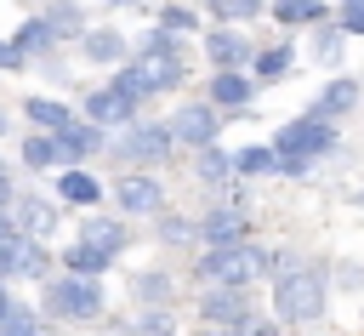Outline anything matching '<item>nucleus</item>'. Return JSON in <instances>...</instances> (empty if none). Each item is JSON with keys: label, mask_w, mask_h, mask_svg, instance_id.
Instances as JSON below:
<instances>
[{"label": "nucleus", "mask_w": 364, "mask_h": 336, "mask_svg": "<svg viewBox=\"0 0 364 336\" xmlns=\"http://www.w3.org/2000/svg\"><path fill=\"white\" fill-rule=\"evenodd\" d=\"M136 108H142V97L125 91L119 80H108L85 97V120H97V125H136Z\"/></svg>", "instance_id": "10"}, {"label": "nucleus", "mask_w": 364, "mask_h": 336, "mask_svg": "<svg viewBox=\"0 0 364 336\" xmlns=\"http://www.w3.org/2000/svg\"><path fill=\"white\" fill-rule=\"evenodd\" d=\"M171 296H176V279L171 273H159V268L131 273V302L136 308H171Z\"/></svg>", "instance_id": "21"}, {"label": "nucleus", "mask_w": 364, "mask_h": 336, "mask_svg": "<svg viewBox=\"0 0 364 336\" xmlns=\"http://www.w3.org/2000/svg\"><path fill=\"white\" fill-rule=\"evenodd\" d=\"M80 239L97 245V251H108V256H125V245H131L125 211H119V216H85V222H80Z\"/></svg>", "instance_id": "18"}, {"label": "nucleus", "mask_w": 364, "mask_h": 336, "mask_svg": "<svg viewBox=\"0 0 364 336\" xmlns=\"http://www.w3.org/2000/svg\"><path fill=\"white\" fill-rule=\"evenodd\" d=\"M108 6H136V0H108Z\"/></svg>", "instance_id": "43"}, {"label": "nucleus", "mask_w": 364, "mask_h": 336, "mask_svg": "<svg viewBox=\"0 0 364 336\" xmlns=\"http://www.w3.org/2000/svg\"><path fill=\"white\" fill-rule=\"evenodd\" d=\"M358 97H364V85H358V80H324V85H318V97H313V114L341 120V114H353V108H358Z\"/></svg>", "instance_id": "19"}, {"label": "nucleus", "mask_w": 364, "mask_h": 336, "mask_svg": "<svg viewBox=\"0 0 364 336\" xmlns=\"http://www.w3.org/2000/svg\"><path fill=\"white\" fill-rule=\"evenodd\" d=\"M11 46H17L23 57H40V51H51V46H57V34H51V23H46V17H28V23L17 28V40H11Z\"/></svg>", "instance_id": "31"}, {"label": "nucleus", "mask_w": 364, "mask_h": 336, "mask_svg": "<svg viewBox=\"0 0 364 336\" xmlns=\"http://www.w3.org/2000/svg\"><path fill=\"white\" fill-rule=\"evenodd\" d=\"M273 148L279 154H301V159H324L330 148H336V120H324V114H296V120H284L279 131H273Z\"/></svg>", "instance_id": "5"}, {"label": "nucleus", "mask_w": 364, "mask_h": 336, "mask_svg": "<svg viewBox=\"0 0 364 336\" xmlns=\"http://www.w3.org/2000/svg\"><path fill=\"white\" fill-rule=\"evenodd\" d=\"M205 11L216 23H250V17H262V0H205Z\"/></svg>", "instance_id": "33"}, {"label": "nucleus", "mask_w": 364, "mask_h": 336, "mask_svg": "<svg viewBox=\"0 0 364 336\" xmlns=\"http://www.w3.org/2000/svg\"><path fill=\"white\" fill-rule=\"evenodd\" d=\"M273 251L267 245H256V239H239V245H210L199 262H193V273L205 279V285H256V279H273Z\"/></svg>", "instance_id": "2"}, {"label": "nucleus", "mask_w": 364, "mask_h": 336, "mask_svg": "<svg viewBox=\"0 0 364 336\" xmlns=\"http://www.w3.org/2000/svg\"><path fill=\"white\" fill-rule=\"evenodd\" d=\"M17 199V188H11V171H6V159H0V205H11Z\"/></svg>", "instance_id": "40"}, {"label": "nucleus", "mask_w": 364, "mask_h": 336, "mask_svg": "<svg viewBox=\"0 0 364 336\" xmlns=\"http://www.w3.org/2000/svg\"><path fill=\"white\" fill-rule=\"evenodd\" d=\"M336 23H341L347 34H364V0H341V6H336Z\"/></svg>", "instance_id": "37"}, {"label": "nucleus", "mask_w": 364, "mask_h": 336, "mask_svg": "<svg viewBox=\"0 0 364 336\" xmlns=\"http://www.w3.org/2000/svg\"><path fill=\"white\" fill-rule=\"evenodd\" d=\"M23 114H28V125H40V131H63V125H74V108L57 103V97H28Z\"/></svg>", "instance_id": "25"}, {"label": "nucleus", "mask_w": 364, "mask_h": 336, "mask_svg": "<svg viewBox=\"0 0 364 336\" xmlns=\"http://www.w3.org/2000/svg\"><path fill=\"white\" fill-rule=\"evenodd\" d=\"M40 17L51 23V34H57V40H85V11H80L74 0H51Z\"/></svg>", "instance_id": "24"}, {"label": "nucleus", "mask_w": 364, "mask_h": 336, "mask_svg": "<svg viewBox=\"0 0 364 336\" xmlns=\"http://www.w3.org/2000/svg\"><path fill=\"white\" fill-rule=\"evenodd\" d=\"M199 239L205 245H239V239H250V216L239 205H216L199 216Z\"/></svg>", "instance_id": "14"}, {"label": "nucleus", "mask_w": 364, "mask_h": 336, "mask_svg": "<svg viewBox=\"0 0 364 336\" xmlns=\"http://www.w3.org/2000/svg\"><path fill=\"white\" fill-rule=\"evenodd\" d=\"M102 131H108V125H97V120H74V125H63V131H57V142H63V165H85L91 154H102V148H108Z\"/></svg>", "instance_id": "13"}, {"label": "nucleus", "mask_w": 364, "mask_h": 336, "mask_svg": "<svg viewBox=\"0 0 364 336\" xmlns=\"http://www.w3.org/2000/svg\"><path fill=\"white\" fill-rule=\"evenodd\" d=\"M154 233H159L165 245H188V239H199V222H188V216H159Z\"/></svg>", "instance_id": "34"}, {"label": "nucleus", "mask_w": 364, "mask_h": 336, "mask_svg": "<svg viewBox=\"0 0 364 336\" xmlns=\"http://www.w3.org/2000/svg\"><path fill=\"white\" fill-rule=\"evenodd\" d=\"M233 159H239V177H279V148H273V142L233 148Z\"/></svg>", "instance_id": "28"}, {"label": "nucleus", "mask_w": 364, "mask_h": 336, "mask_svg": "<svg viewBox=\"0 0 364 336\" xmlns=\"http://www.w3.org/2000/svg\"><path fill=\"white\" fill-rule=\"evenodd\" d=\"M341 51H347V28H341V23H336V28H330V23H318V28H313V63L336 68V63H341Z\"/></svg>", "instance_id": "29"}, {"label": "nucleus", "mask_w": 364, "mask_h": 336, "mask_svg": "<svg viewBox=\"0 0 364 336\" xmlns=\"http://www.w3.org/2000/svg\"><path fill=\"white\" fill-rule=\"evenodd\" d=\"M114 205L125 216H165V188L148 177V171H125L114 182Z\"/></svg>", "instance_id": "11"}, {"label": "nucleus", "mask_w": 364, "mask_h": 336, "mask_svg": "<svg viewBox=\"0 0 364 336\" xmlns=\"http://www.w3.org/2000/svg\"><path fill=\"white\" fill-rule=\"evenodd\" d=\"M205 57H210V68H245V63H256V46L239 34V23H216V28H205Z\"/></svg>", "instance_id": "12"}, {"label": "nucleus", "mask_w": 364, "mask_h": 336, "mask_svg": "<svg viewBox=\"0 0 364 336\" xmlns=\"http://www.w3.org/2000/svg\"><path fill=\"white\" fill-rule=\"evenodd\" d=\"M11 308H17V296H11V290H6V279H0V325H6V313H11Z\"/></svg>", "instance_id": "41"}, {"label": "nucleus", "mask_w": 364, "mask_h": 336, "mask_svg": "<svg viewBox=\"0 0 364 336\" xmlns=\"http://www.w3.org/2000/svg\"><path fill=\"white\" fill-rule=\"evenodd\" d=\"M171 330H176V313L171 308H142L131 319V336H171Z\"/></svg>", "instance_id": "32"}, {"label": "nucleus", "mask_w": 364, "mask_h": 336, "mask_svg": "<svg viewBox=\"0 0 364 336\" xmlns=\"http://www.w3.org/2000/svg\"><path fill=\"white\" fill-rule=\"evenodd\" d=\"M136 80H142V91L154 97V91H176L182 80H188V51H182V34H171V28H148V40H142V51H136Z\"/></svg>", "instance_id": "3"}, {"label": "nucleus", "mask_w": 364, "mask_h": 336, "mask_svg": "<svg viewBox=\"0 0 364 336\" xmlns=\"http://www.w3.org/2000/svg\"><path fill=\"white\" fill-rule=\"evenodd\" d=\"M256 85H262V80H250L245 68H216V74H210V91H205V97H210L216 108H245V103L256 97Z\"/></svg>", "instance_id": "15"}, {"label": "nucleus", "mask_w": 364, "mask_h": 336, "mask_svg": "<svg viewBox=\"0 0 364 336\" xmlns=\"http://www.w3.org/2000/svg\"><path fill=\"white\" fill-rule=\"evenodd\" d=\"M250 313H256L250 285H205V296H199V319L216 325V330H239Z\"/></svg>", "instance_id": "9"}, {"label": "nucleus", "mask_w": 364, "mask_h": 336, "mask_svg": "<svg viewBox=\"0 0 364 336\" xmlns=\"http://www.w3.org/2000/svg\"><path fill=\"white\" fill-rule=\"evenodd\" d=\"M119 148V159H131V165H165L171 154H176V131H171V120H136V125H125V137L114 142Z\"/></svg>", "instance_id": "6"}, {"label": "nucleus", "mask_w": 364, "mask_h": 336, "mask_svg": "<svg viewBox=\"0 0 364 336\" xmlns=\"http://www.w3.org/2000/svg\"><path fill=\"white\" fill-rule=\"evenodd\" d=\"M273 23H284V28H296V23H330V6L324 0H273Z\"/></svg>", "instance_id": "26"}, {"label": "nucleus", "mask_w": 364, "mask_h": 336, "mask_svg": "<svg viewBox=\"0 0 364 336\" xmlns=\"http://www.w3.org/2000/svg\"><path fill=\"white\" fill-rule=\"evenodd\" d=\"M125 51H131V40L119 34V28H85V40H80V57L85 63H125Z\"/></svg>", "instance_id": "20"}, {"label": "nucleus", "mask_w": 364, "mask_h": 336, "mask_svg": "<svg viewBox=\"0 0 364 336\" xmlns=\"http://www.w3.org/2000/svg\"><path fill=\"white\" fill-rule=\"evenodd\" d=\"M324 302H330V273L324 268H307V262L279 268V279H273V319H284V325H318Z\"/></svg>", "instance_id": "1"}, {"label": "nucleus", "mask_w": 364, "mask_h": 336, "mask_svg": "<svg viewBox=\"0 0 364 336\" xmlns=\"http://www.w3.org/2000/svg\"><path fill=\"white\" fill-rule=\"evenodd\" d=\"M193 177L199 182H210V188H222L228 177H239V159H233V148H199V165H193Z\"/></svg>", "instance_id": "22"}, {"label": "nucleus", "mask_w": 364, "mask_h": 336, "mask_svg": "<svg viewBox=\"0 0 364 336\" xmlns=\"http://www.w3.org/2000/svg\"><path fill=\"white\" fill-rule=\"evenodd\" d=\"M171 131H176V148H210L216 142V131H222V108L205 97V103H176V114H171Z\"/></svg>", "instance_id": "8"}, {"label": "nucleus", "mask_w": 364, "mask_h": 336, "mask_svg": "<svg viewBox=\"0 0 364 336\" xmlns=\"http://www.w3.org/2000/svg\"><path fill=\"white\" fill-rule=\"evenodd\" d=\"M57 199H63V205H80V211H97L102 182H97L85 165H63V171H57Z\"/></svg>", "instance_id": "16"}, {"label": "nucleus", "mask_w": 364, "mask_h": 336, "mask_svg": "<svg viewBox=\"0 0 364 336\" xmlns=\"http://www.w3.org/2000/svg\"><path fill=\"white\" fill-rule=\"evenodd\" d=\"M290 63H296V51H290V40H279V46H267V51H256V80L273 85V80L290 74Z\"/></svg>", "instance_id": "30"}, {"label": "nucleus", "mask_w": 364, "mask_h": 336, "mask_svg": "<svg viewBox=\"0 0 364 336\" xmlns=\"http://www.w3.org/2000/svg\"><path fill=\"white\" fill-rule=\"evenodd\" d=\"M11 233H17V211H11V205H0V239H11Z\"/></svg>", "instance_id": "39"}, {"label": "nucleus", "mask_w": 364, "mask_h": 336, "mask_svg": "<svg viewBox=\"0 0 364 336\" xmlns=\"http://www.w3.org/2000/svg\"><path fill=\"white\" fill-rule=\"evenodd\" d=\"M0 336H40V313H34L28 302H17V308L6 313V325H0Z\"/></svg>", "instance_id": "35"}, {"label": "nucleus", "mask_w": 364, "mask_h": 336, "mask_svg": "<svg viewBox=\"0 0 364 336\" xmlns=\"http://www.w3.org/2000/svg\"><path fill=\"white\" fill-rule=\"evenodd\" d=\"M239 336H273V325H267V319H256V313H250V319H245V325H239Z\"/></svg>", "instance_id": "38"}, {"label": "nucleus", "mask_w": 364, "mask_h": 336, "mask_svg": "<svg viewBox=\"0 0 364 336\" xmlns=\"http://www.w3.org/2000/svg\"><path fill=\"white\" fill-rule=\"evenodd\" d=\"M205 336H239V330H216V325H210V330H205Z\"/></svg>", "instance_id": "42"}, {"label": "nucleus", "mask_w": 364, "mask_h": 336, "mask_svg": "<svg viewBox=\"0 0 364 336\" xmlns=\"http://www.w3.org/2000/svg\"><path fill=\"white\" fill-rule=\"evenodd\" d=\"M11 211H17V228L23 233H51L57 228V216H63V199H40V194H17L11 199Z\"/></svg>", "instance_id": "17"}, {"label": "nucleus", "mask_w": 364, "mask_h": 336, "mask_svg": "<svg viewBox=\"0 0 364 336\" xmlns=\"http://www.w3.org/2000/svg\"><path fill=\"white\" fill-rule=\"evenodd\" d=\"M159 28H171V34H205L188 6H165V11H159Z\"/></svg>", "instance_id": "36"}, {"label": "nucleus", "mask_w": 364, "mask_h": 336, "mask_svg": "<svg viewBox=\"0 0 364 336\" xmlns=\"http://www.w3.org/2000/svg\"><path fill=\"white\" fill-rule=\"evenodd\" d=\"M46 268H51V251L40 245V233H11L0 239V279H40L46 285Z\"/></svg>", "instance_id": "7"}, {"label": "nucleus", "mask_w": 364, "mask_h": 336, "mask_svg": "<svg viewBox=\"0 0 364 336\" xmlns=\"http://www.w3.org/2000/svg\"><path fill=\"white\" fill-rule=\"evenodd\" d=\"M57 262H63L68 273H91V279H102V273L114 268V256H108V251H97V245H85V239H74Z\"/></svg>", "instance_id": "23"}, {"label": "nucleus", "mask_w": 364, "mask_h": 336, "mask_svg": "<svg viewBox=\"0 0 364 336\" xmlns=\"http://www.w3.org/2000/svg\"><path fill=\"white\" fill-rule=\"evenodd\" d=\"M102 308H108V296H102V279H91V273H57V279H46V313L51 319H74V325H91V319H102Z\"/></svg>", "instance_id": "4"}, {"label": "nucleus", "mask_w": 364, "mask_h": 336, "mask_svg": "<svg viewBox=\"0 0 364 336\" xmlns=\"http://www.w3.org/2000/svg\"><path fill=\"white\" fill-rule=\"evenodd\" d=\"M23 165H28V171L57 165V171H63V142H57V131H34V137L23 142Z\"/></svg>", "instance_id": "27"}, {"label": "nucleus", "mask_w": 364, "mask_h": 336, "mask_svg": "<svg viewBox=\"0 0 364 336\" xmlns=\"http://www.w3.org/2000/svg\"><path fill=\"white\" fill-rule=\"evenodd\" d=\"M0 137H6V108H0Z\"/></svg>", "instance_id": "44"}]
</instances>
